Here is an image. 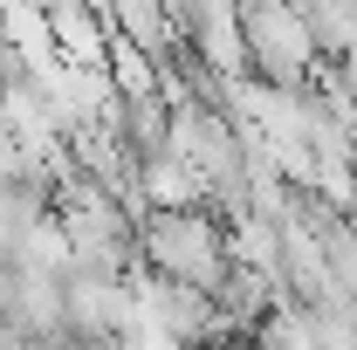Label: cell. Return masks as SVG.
I'll return each instance as SVG.
<instances>
[{
	"label": "cell",
	"instance_id": "cell-1",
	"mask_svg": "<svg viewBox=\"0 0 357 350\" xmlns=\"http://www.w3.org/2000/svg\"><path fill=\"white\" fill-rule=\"evenodd\" d=\"M137 268L158 275V282L213 296L227 275V227L206 206H192V213H144L137 220Z\"/></svg>",
	"mask_w": 357,
	"mask_h": 350
},
{
	"label": "cell",
	"instance_id": "cell-2",
	"mask_svg": "<svg viewBox=\"0 0 357 350\" xmlns=\"http://www.w3.org/2000/svg\"><path fill=\"white\" fill-rule=\"evenodd\" d=\"M241 48H248V76L268 89H303L316 76V42L310 28H303V7H241Z\"/></svg>",
	"mask_w": 357,
	"mask_h": 350
},
{
	"label": "cell",
	"instance_id": "cell-3",
	"mask_svg": "<svg viewBox=\"0 0 357 350\" xmlns=\"http://www.w3.org/2000/svg\"><path fill=\"white\" fill-rule=\"evenodd\" d=\"M178 48L213 76V83H241L248 76V48H241V7H220V0H206V7H178Z\"/></svg>",
	"mask_w": 357,
	"mask_h": 350
},
{
	"label": "cell",
	"instance_id": "cell-4",
	"mask_svg": "<svg viewBox=\"0 0 357 350\" xmlns=\"http://www.w3.org/2000/svg\"><path fill=\"white\" fill-rule=\"evenodd\" d=\"M48 14V48H55V62H69V69H103V55H110V28H103V14L96 7H42Z\"/></svg>",
	"mask_w": 357,
	"mask_h": 350
}]
</instances>
